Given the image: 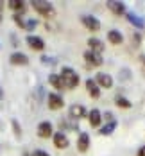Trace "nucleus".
Masks as SVG:
<instances>
[{
  "label": "nucleus",
  "instance_id": "nucleus-11",
  "mask_svg": "<svg viewBox=\"0 0 145 156\" xmlns=\"http://www.w3.org/2000/svg\"><path fill=\"white\" fill-rule=\"evenodd\" d=\"M9 61L13 63V65H27L29 63V58L23 52H15V54H11Z\"/></svg>",
  "mask_w": 145,
  "mask_h": 156
},
{
  "label": "nucleus",
  "instance_id": "nucleus-18",
  "mask_svg": "<svg viewBox=\"0 0 145 156\" xmlns=\"http://www.w3.org/2000/svg\"><path fill=\"white\" fill-rule=\"evenodd\" d=\"M7 5H9V9H13V11H15L16 15L25 11V4H23L22 0H9V4H7Z\"/></svg>",
  "mask_w": 145,
  "mask_h": 156
},
{
  "label": "nucleus",
  "instance_id": "nucleus-13",
  "mask_svg": "<svg viewBox=\"0 0 145 156\" xmlns=\"http://www.w3.org/2000/svg\"><path fill=\"white\" fill-rule=\"evenodd\" d=\"M86 88H88V94L91 95L93 99H97V97L100 95V88H98V84H97L93 79H88V81H86Z\"/></svg>",
  "mask_w": 145,
  "mask_h": 156
},
{
  "label": "nucleus",
  "instance_id": "nucleus-25",
  "mask_svg": "<svg viewBox=\"0 0 145 156\" xmlns=\"http://www.w3.org/2000/svg\"><path fill=\"white\" fill-rule=\"evenodd\" d=\"M32 156H48V154L45 153V151H40V149H38V151H34V153H32Z\"/></svg>",
  "mask_w": 145,
  "mask_h": 156
},
{
  "label": "nucleus",
  "instance_id": "nucleus-28",
  "mask_svg": "<svg viewBox=\"0 0 145 156\" xmlns=\"http://www.w3.org/2000/svg\"><path fill=\"white\" fill-rule=\"evenodd\" d=\"M2 7H4V4L0 2V23H2Z\"/></svg>",
  "mask_w": 145,
  "mask_h": 156
},
{
  "label": "nucleus",
  "instance_id": "nucleus-24",
  "mask_svg": "<svg viewBox=\"0 0 145 156\" xmlns=\"http://www.w3.org/2000/svg\"><path fill=\"white\" fill-rule=\"evenodd\" d=\"M25 27H27V29H34V27H36V22H34V20H29V22L25 23Z\"/></svg>",
  "mask_w": 145,
  "mask_h": 156
},
{
  "label": "nucleus",
  "instance_id": "nucleus-29",
  "mask_svg": "<svg viewBox=\"0 0 145 156\" xmlns=\"http://www.w3.org/2000/svg\"><path fill=\"white\" fill-rule=\"evenodd\" d=\"M0 99H2V90H0Z\"/></svg>",
  "mask_w": 145,
  "mask_h": 156
},
{
  "label": "nucleus",
  "instance_id": "nucleus-4",
  "mask_svg": "<svg viewBox=\"0 0 145 156\" xmlns=\"http://www.w3.org/2000/svg\"><path fill=\"white\" fill-rule=\"evenodd\" d=\"M27 45L32 48V50H43L45 48V41L41 40V38H38V36H27Z\"/></svg>",
  "mask_w": 145,
  "mask_h": 156
},
{
  "label": "nucleus",
  "instance_id": "nucleus-3",
  "mask_svg": "<svg viewBox=\"0 0 145 156\" xmlns=\"http://www.w3.org/2000/svg\"><path fill=\"white\" fill-rule=\"evenodd\" d=\"M81 22H82V25H84L88 31H98V29H100V22L97 20L95 16L84 15V16H81Z\"/></svg>",
  "mask_w": 145,
  "mask_h": 156
},
{
  "label": "nucleus",
  "instance_id": "nucleus-22",
  "mask_svg": "<svg viewBox=\"0 0 145 156\" xmlns=\"http://www.w3.org/2000/svg\"><path fill=\"white\" fill-rule=\"evenodd\" d=\"M115 102H116V106H118V108H131V102H129L127 99H124V97H116V101H115Z\"/></svg>",
  "mask_w": 145,
  "mask_h": 156
},
{
  "label": "nucleus",
  "instance_id": "nucleus-9",
  "mask_svg": "<svg viewBox=\"0 0 145 156\" xmlns=\"http://www.w3.org/2000/svg\"><path fill=\"white\" fill-rule=\"evenodd\" d=\"M70 117L72 119H82V117H86V108L81 106V104H72L70 106Z\"/></svg>",
  "mask_w": 145,
  "mask_h": 156
},
{
  "label": "nucleus",
  "instance_id": "nucleus-17",
  "mask_svg": "<svg viewBox=\"0 0 145 156\" xmlns=\"http://www.w3.org/2000/svg\"><path fill=\"white\" fill-rule=\"evenodd\" d=\"M108 40H109V43H113V45H120L124 41V36L118 31H109L108 32Z\"/></svg>",
  "mask_w": 145,
  "mask_h": 156
},
{
  "label": "nucleus",
  "instance_id": "nucleus-10",
  "mask_svg": "<svg viewBox=\"0 0 145 156\" xmlns=\"http://www.w3.org/2000/svg\"><path fill=\"white\" fill-rule=\"evenodd\" d=\"M88 147H90V136H88L86 133H81L79 140H77V149H79L81 153H86Z\"/></svg>",
  "mask_w": 145,
  "mask_h": 156
},
{
  "label": "nucleus",
  "instance_id": "nucleus-19",
  "mask_svg": "<svg viewBox=\"0 0 145 156\" xmlns=\"http://www.w3.org/2000/svg\"><path fill=\"white\" fill-rule=\"evenodd\" d=\"M48 83H50L54 88H57V90H64L63 83H61V77H59V76H56V74H52V76L48 77Z\"/></svg>",
  "mask_w": 145,
  "mask_h": 156
},
{
  "label": "nucleus",
  "instance_id": "nucleus-8",
  "mask_svg": "<svg viewBox=\"0 0 145 156\" xmlns=\"http://www.w3.org/2000/svg\"><path fill=\"white\" fill-rule=\"evenodd\" d=\"M38 135L41 138H50L52 136V124L50 122H41L38 126Z\"/></svg>",
  "mask_w": 145,
  "mask_h": 156
},
{
  "label": "nucleus",
  "instance_id": "nucleus-21",
  "mask_svg": "<svg viewBox=\"0 0 145 156\" xmlns=\"http://www.w3.org/2000/svg\"><path fill=\"white\" fill-rule=\"evenodd\" d=\"M115 127H116V122H115V120H109V124L104 126V127L100 129V133H102V135H111L113 131H115Z\"/></svg>",
  "mask_w": 145,
  "mask_h": 156
},
{
  "label": "nucleus",
  "instance_id": "nucleus-12",
  "mask_svg": "<svg viewBox=\"0 0 145 156\" xmlns=\"http://www.w3.org/2000/svg\"><path fill=\"white\" fill-rule=\"evenodd\" d=\"M97 84H100L102 88H111L113 86V79L108 74H97Z\"/></svg>",
  "mask_w": 145,
  "mask_h": 156
},
{
  "label": "nucleus",
  "instance_id": "nucleus-23",
  "mask_svg": "<svg viewBox=\"0 0 145 156\" xmlns=\"http://www.w3.org/2000/svg\"><path fill=\"white\" fill-rule=\"evenodd\" d=\"M13 129H15L16 138H20V136H22V127H20V124H18L16 120H13Z\"/></svg>",
  "mask_w": 145,
  "mask_h": 156
},
{
  "label": "nucleus",
  "instance_id": "nucleus-6",
  "mask_svg": "<svg viewBox=\"0 0 145 156\" xmlns=\"http://www.w3.org/2000/svg\"><path fill=\"white\" fill-rule=\"evenodd\" d=\"M108 7H109V11L115 13L116 16H122L124 13H126L124 4H122V2H116V0H109V2H108Z\"/></svg>",
  "mask_w": 145,
  "mask_h": 156
},
{
  "label": "nucleus",
  "instance_id": "nucleus-27",
  "mask_svg": "<svg viewBox=\"0 0 145 156\" xmlns=\"http://www.w3.org/2000/svg\"><path fill=\"white\" fill-rule=\"evenodd\" d=\"M138 156H145V145L140 149V151H138Z\"/></svg>",
  "mask_w": 145,
  "mask_h": 156
},
{
  "label": "nucleus",
  "instance_id": "nucleus-7",
  "mask_svg": "<svg viewBox=\"0 0 145 156\" xmlns=\"http://www.w3.org/2000/svg\"><path fill=\"white\" fill-rule=\"evenodd\" d=\"M84 59L90 63V65H93V66H100V65H102V58H100V54H95V52H91V50L84 52Z\"/></svg>",
  "mask_w": 145,
  "mask_h": 156
},
{
  "label": "nucleus",
  "instance_id": "nucleus-20",
  "mask_svg": "<svg viewBox=\"0 0 145 156\" xmlns=\"http://www.w3.org/2000/svg\"><path fill=\"white\" fill-rule=\"evenodd\" d=\"M126 18H127V20L131 22V23H133V25H136L138 29H142V27H143V22H142L138 16H134V15H131V13H127V15H126Z\"/></svg>",
  "mask_w": 145,
  "mask_h": 156
},
{
  "label": "nucleus",
  "instance_id": "nucleus-16",
  "mask_svg": "<svg viewBox=\"0 0 145 156\" xmlns=\"http://www.w3.org/2000/svg\"><path fill=\"white\" fill-rule=\"evenodd\" d=\"M88 45H90V48H91V52H95V54H100V52L104 50L102 41L97 40V38H90V40H88Z\"/></svg>",
  "mask_w": 145,
  "mask_h": 156
},
{
  "label": "nucleus",
  "instance_id": "nucleus-15",
  "mask_svg": "<svg viewBox=\"0 0 145 156\" xmlns=\"http://www.w3.org/2000/svg\"><path fill=\"white\" fill-rule=\"evenodd\" d=\"M54 144H56L57 149H64V147H68V138L64 136L63 133H56L54 135Z\"/></svg>",
  "mask_w": 145,
  "mask_h": 156
},
{
  "label": "nucleus",
  "instance_id": "nucleus-14",
  "mask_svg": "<svg viewBox=\"0 0 145 156\" xmlns=\"http://www.w3.org/2000/svg\"><path fill=\"white\" fill-rule=\"evenodd\" d=\"M88 119H90V124L93 126V127H98L100 122H102V113L98 109H91L90 115H88Z\"/></svg>",
  "mask_w": 145,
  "mask_h": 156
},
{
  "label": "nucleus",
  "instance_id": "nucleus-2",
  "mask_svg": "<svg viewBox=\"0 0 145 156\" xmlns=\"http://www.w3.org/2000/svg\"><path fill=\"white\" fill-rule=\"evenodd\" d=\"M32 7H34V11H38L41 16H47V18H50V16H54V7H52V4L50 2H45V0H34L32 2Z\"/></svg>",
  "mask_w": 145,
  "mask_h": 156
},
{
  "label": "nucleus",
  "instance_id": "nucleus-26",
  "mask_svg": "<svg viewBox=\"0 0 145 156\" xmlns=\"http://www.w3.org/2000/svg\"><path fill=\"white\" fill-rule=\"evenodd\" d=\"M104 119H108V120H113V115H111V113H109V111H108V113L104 115Z\"/></svg>",
  "mask_w": 145,
  "mask_h": 156
},
{
  "label": "nucleus",
  "instance_id": "nucleus-5",
  "mask_svg": "<svg viewBox=\"0 0 145 156\" xmlns=\"http://www.w3.org/2000/svg\"><path fill=\"white\" fill-rule=\"evenodd\" d=\"M63 97L57 94H50L48 95V108L50 109H61L63 108Z\"/></svg>",
  "mask_w": 145,
  "mask_h": 156
},
{
  "label": "nucleus",
  "instance_id": "nucleus-1",
  "mask_svg": "<svg viewBox=\"0 0 145 156\" xmlns=\"http://www.w3.org/2000/svg\"><path fill=\"white\" fill-rule=\"evenodd\" d=\"M59 77H61V83H63V88H66V90H74L79 84V76H77V72L74 68L64 66Z\"/></svg>",
  "mask_w": 145,
  "mask_h": 156
}]
</instances>
